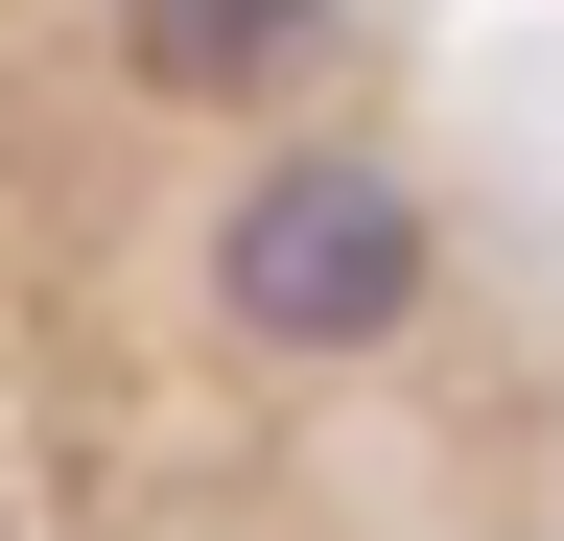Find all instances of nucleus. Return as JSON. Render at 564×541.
I'll return each instance as SVG.
<instances>
[{
	"mask_svg": "<svg viewBox=\"0 0 564 541\" xmlns=\"http://www.w3.org/2000/svg\"><path fill=\"white\" fill-rule=\"evenodd\" d=\"M212 306H236L259 354H377L423 306V188L352 165V142H282L236 213H212Z\"/></svg>",
	"mask_w": 564,
	"mask_h": 541,
	"instance_id": "f257e3e1",
	"label": "nucleus"
},
{
	"mask_svg": "<svg viewBox=\"0 0 564 541\" xmlns=\"http://www.w3.org/2000/svg\"><path fill=\"white\" fill-rule=\"evenodd\" d=\"M306 47H329V0H118V72H141V95H188V118L282 95Z\"/></svg>",
	"mask_w": 564,
	"mask_h": 541,
	"instance_id": "f03ea898",
	"label": "nucleus"
}]
</instances>
